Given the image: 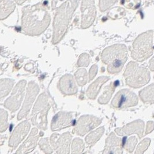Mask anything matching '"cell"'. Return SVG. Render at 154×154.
Masks as SVG:
<instances>
[{
    "instance_id": "obj_1",
    "label": "cell",
    "mask_w": 154,
    "mask_h": 154,
    "mask_svg": "<svg viewBox=\"0 0 154 154\" xmlns=\"http://www.w3.org/2000/svg\"><path fill=\"white\" fill-rule=\"evenodd\" d=\"M50 20L46 6L42 2L23 9L22 29L28 35H40L48 27Z\"/></svg>"
},
{
    "instance_id": "obj_2",
    "label": "cell",
    "mask_w": 154,
    "mask_h": 154,
    "mask_svg": "<svg viewBox=\"0 0 154 154\" xmlns=\"http://www.w3.org/2000/svg\"><path fill=\"white\" fill-rule=\"evenodd\" d=\"M78 4V0H66L57 9L53 23V42L54 44L61 41L66 32Z\"/></svg>"
},
{
    "instance_id": "obj_3",
    "label": "cell",
    "mask_w": 154,
    "mask_h": 154,
    "mask_svg": "<svg viewBox=\"0 0 154 154\" xmlns=\"http://www.w3.org/2000/svg\"><path fill=\"white\" fill-rule=\"evenodd\" d=\"M128 50L124 45H114L105 49L102 60L107 65L110 73H117L122 70L127 60Z\"/></svg>"
},
{
    "instance_id": "obj_4",
    "label": "cell",
    "mask_w": 154,
    "mask_h": 154,
    "mask_svg": "<svg viewBox=\"0 0 154 154\" xmlns=\"http://www.w3.org/2000/svg\"><path fill=\"white\" fill-rule=\"evenodd\" d=\"M153 31H149L139 35L133 44L131 56L139 62L146 60L153 54L152 49Z\"/></svg>"
},
{
    "instance_id": "obj_5",
    "label": "cell",
    "mask_w": 154,
    "mask_h": 154,
    "mask_svg": "<svg viewBox=\"0 0 154 154\" xmlns=\"http://www.w3.org/2000/svg\"><path fill=\"white\" fill-rule=\"evenodd\" d=\"M126 83L133 88H140L147 84L150 80V73L144 67L140 66L135 62L128 64L124 72Z\"/></svg>"
},
{
    "instance_id": "obj_6",
    "label": "cell",
    "mask_w": 154,
    "mask_h": 154,
    "mask_svg": "<svg viewBox=\"0 0 154 154\" xmlns=\"http://www.w3.org/2000/svg\"><path fill=\"white\" fill-rule=\"evenodd\" d=\"M49 109L46 95L43 94L38 98L33 109L31 120L34 125L43 130L47 128V114Z\"/></svg>"
},
{
    "instance_id": "obj_7",
    "label": "cell",
    "mask_w": 154,
    "mask_h": 154,
    "mask_svg": "<svg viewBox=\"0 0 154 154\" xmlns=\"http://www.w3.org/2000/svg\"><path fill=\"white\" fill-rule=\"evenodd\" d=\"M137 95L127 89H123L117 92L112 102V106L117 109H123L137 105L138 103Z\"/></svg>"
},
{
    "instance_id": "obj_8",
    "label": "cell",
    "mask_w": 154,
    "mask_h": 154,
    "mask_svg": "<svg viewBox=\"0 0 154 154\" xmlns=\"http://www.w3.org/2000/svg\"><path fill=\"white\" fill-rule=\"evenodd\" d=\"M81 11L82 27L88 28L93 24L97 14L94 0H82Z\"/></svg>"
},
{
    "instance_id": "obj_9",
    "label": "cell",
    "mask_w": 154,
    "mask_h": 154,
    "mask_svg": "<svg viewBox=\"0 0 154 154\" xmlns=\"http://www.w3.org/2000/svg\"><path fill=\"white\" fill-rule=\"evenodd\" d=\"M26 82L21 80L14 88L12 95L5 101L4 106L12 112L16 111L20 105L24 95Z\"/></svg>"
},
{
    "instance_id": "obj_10",
    "label": "cell",
    "mask_w": 154,
    "mask_h": 154,
    "mask_svg": "<svg viewBox=\"0 0 154 154\" xmlns=\"http://www.w3.org/2000/svg\"><path fill=\"white\" fill-rule=\"evenodd\" d=\"M101 120L91 116H82L77 121L75 131L77 134L83 136L100 125Z\"/></svg>"
},
{
    "instance_id": "obj_11",
    "label": "cell",
    "mask_w": 154,
    "mask_h": 154,
    "mask_svg": "<svg viewBox=\"0 0 154 154\" xmlns=\"http://www.w3.org/2000/svg\"><path fill=\"white\" fill-rule=\"evenodd\" d=\"M71 136L69 133H63L60 136L57 133L52 135L50 140L53 148L57 153H69Z\"/></svg>"
},
{
    "instance_id": "obj_12",
    "label": "cell",
    "mask_w": 154,
    "mask_h": 154,
    "mask_svg": "<svg viewBox=\"0 0 154 154\" xmlns=\"http://www.w3.org/2000/svg\"><path fill=\"white\" fill-rule=\"evenodd\" d=\"M39 92L38 86L34 82H30L27 88V94L23 108L18 114L17 119L20 120L26 116L31 107L32 103L35 100L37 94Z\"/></svg>"
},
{
    "instance_id": "obj_13",
    "label": "cell",
    "mask_w": 154,
    "mask_h": 154,
    "mask_svg": "<svg viewBox=\"0 0 154 154\" xmlns=\"http://www.w3.org/2000/svg\"><path fill=\"white\" fill-rule=\"evenodd\" d=\"M29 128L30 124L28 121H24L18 125L11 137L9 142V146L14 148L17 147L27 134Z\"/></svg>"
},
{
    "instance_id": "obj_14",
    "label": "cell",
    "mask_w": 154,
    "mask_h": 154,
    "mask_svg": "<svg viewBox=\"0 0 154 154\" xmlns=\"http://www.w3.org/2000/svg\"><path fill=\"white\" fill-rule=\"evenodd\" d=\"M73 123V117L70 113L59 112L56 114L52 120L51 130L53 131L63 129L70 126Z\"/></svg>"
},
{
    "instance_id": "obj_15",
    "label": "cell",
    "mask_w": 154,
    "mask_h": 154,
    "mask_svg": "<svg viewBox=\"0 0 154 154\" xmlns=\"http://www.w3.org/2000/svg\"><path fill=\"white\" fill-rule=\"evenodd\" d=\"M144 123L143 121L137 120L126 125L121 129H116V132L119 135H130L136 133L140 138L143 136Z\"/></svg>"
},
{
    "instance_id": "obj_16",
    "label": "cell",
    "mask_w": 154,
    "mask_h": 154,
    "mask_svg": "<svg viewBox=\"0 0 154 154\" xmlns=\"http://www.w3.org/2000/svg\"><path fill=\"white\" fill-rule=\"evenodd\" d=\"M59 88L65 95H73L77 92V87L74 79L71 75H65L61 77Z\"/></svg>"
},
{
    "instance_id": "obj_17",
    "label": "cell",
    "mask_w": 154,
    "mask_h": 154,
    "mask_svg": "<svg viewBox=\"0 0 154 154\" xmlns=\"http://www.w3.org/2000/svg\"><path fill=\"white\" fill-rule=\"evenodd\" d=\"M122 140L116 136L114 133H111L106 142V147L103 153L122 154Z\"/></svg>"
},
{
    "instance_id": "obj_18",
    "label": "cell",
    "mask_w": 154,
    "mask_h": 154,
    "mask_svg": "<svg viewBox=\"0 0 154 154\" xmlns=\"http://www.w3.org/2000/svg\"><path fill=\"white\" fill-rule=\"evenodd\" d=\"M38 133V131L36 128L32 129L28 139L21 145L16 153L26 154L33 151L36 146V143L38 140L39 136Z\"/></svg>"
},
{
    "instance_id": "obj_19",
    "label": "cell",
    "mask_w": 154,
    "mask_h": 154,
    "mask_svg": "<svg viewBox=\"0 0 154 154\" xmlns=\"http://www.w3.org/2000/svg\"><path fill=\"white\" fill-rule=\"evenodd\" d=\"M109 79L108 77H100L90 85L87 91V95L90 99H94L96 98L100 87Z\"/></svg>"
},
{
    "instance_id": "obj_20",
    "label": "cell",
    "mask_w": 154,
    "mask_h": 154,
    "mask_svg": "<svg viewBox=\"0 0 154 154\" xmlns=\"http://www.w3.org/2000/svg\"><path fill=\"white\" fill-rule=\"evenodd\" d=\"M0 8V17L3 20L14 12L15 4L11 0H1Z\"/></svg>"
},
{
    "instance_id": "obj_21",
    "label": "cell",
    "mask_w": 154,
    "mask_h": 154,
    "mask_svg": "<svg viewBox=\"0 0 154 154\" xmlns=\"http://www.w3.org/2000/svg\"><path fill=\"white\" fill-rule=\"evenodd\" d=\"M139 96L144 103H154V84H151L141 90L139 92Z\"/></svg>"
},
{
    "instance_id": "obj_22",
    "label": "cell",
    "mask_w": 154,
    "mask_h": 154,
    "mask_svg": "<svg viewBox=\"0 0 154 154\" xmlns=\"http://www.w3.org/2000/svg\"><path fill=\"white\" fill-rule=\"evenodd\" d=\"M117 85V82H114L110 83V84L107 86L102 95L99 98V102L101 104H105L107 103L109 101L110 98L112 97V93L114 92L115 88L116 87Z\"/></svg>"
},
{
    "instance_id": "obj_23",
    "label": "cell",
    "mask_w": 154,
    "mask_h": 154,
    "mask_svg": "<svg viewBox=\"0 0 154 154\" xmlns=\"http://www.w3.org/2000/svg\"><path fill=\"white\" fill-rule=\"evenodd\" d=\"M104 132V128H99L97 130L91 132L85 138L87 143L90 146H93L100 138Z\"/></svg>"
},
{
    "instance_id": "obj_24",
    "label": "cell",
    "mask_w": 154,
    "mask_h": 154,
    "mask_svg": "<svg viewBox=\"0 0 154 154\" xmlns=\"http://www.w3.org/2000/svg\"><path fill=\"white\" fill-rule=\"evenodd\" d=\"M14 81L9 79H2L1 80V98L7 95L12 89Z\"/></svg>"
},
{
    "instance_id": "obj_25",
    "label": "cell",
    "mask_w": 154,
    "mask_h": 154,
    "mask_svg": "<svg viewBox=\"0 0 154 154\" xmlns=\"http://www.w3.org/2000/svg\"><path fill=\"white\" fill-rule=\"evenodd\" d=\"M75 77L77 80V83L83 86L86 84L87 82V72L85 69H80L75 73Z\"/></svg>"
},
{
    "instance_id": "obj_26",
    "label": "cell",
    "mask_w": 154,
    "mask_h": 154,
    "mask_svg": "<svg viewBox=\"0 0 154 154\" xmlns=\"http://www.w3.org/2000/svg\"><path fill=\"white\" fill-rule=\"evenodd\" d=\"M72 153H81L84 149V143L80 139H75L72 144Z\"/></svg>"
},
{
    "instance_id": "obj_27",
    "label": "cell",
    "mask_w": 154,
    "mask_h": 154,
    "mask_svg": "<svg viewBox=\"0 0 154 154\" xmlns=\"http://www.w3.org/2000/svg\"><path fill=\"white\" fill-rule=\"evenodd\" d=\"M118 0H99V8L102 12H104L117 2Z\"/></svg>"
},
{
    "instance_id": "obj_28",
    "label": "cell",
    "mask_w": 154,
    "mask_h": 154,
    "mask_svg": "<svg viewBox=\"0 0 154 154\" xmlns=\"http://www.w3.org/2000/svg\"><path fill=\"white\" fill-rule=\"evenodd\" d=\"M137 140L136 137L133 136L127 140L126 143L123 145L125 147V148H126L127 151H128L129 152H132L137 144Z\"/></svg>"
},
{
    "instance_id": "obj_29",
    "label": "cell",
    "mask_w": 154,
    "mask_h": 154,
    "mask_svg": "<svg viewBox=\"0 0 154 154\" xmlns=\"http://www.w3.org/2000/svg\"><path fill=\"white\" fill-rule=\"evenodd\" d=\"M150 143V139L146 138L143 140L137 148L136 154H143L147 149Z\"/></svg>"
},
{
    "instance_id": "obj_30",
    "label": "cell",
    "mask_w": 154,
    "mask_h": 154,
    "mask_svg": "<svg viewBox=\"0 0 154 154\" xmlns=\"http://www.w3.org/2000/svg\"><path fill=\"white\" fill-rule=\"evenodd\" d=\"M7 128V113L3 110H1V132H2Z\"/></svg>"
},
{
    "instance_id": "obj_31",
    "label": "cell",
    "mask_w": 154,
    "mask_h": 154,
    "mask_svg": "<svg viewBox=\"0 0 154 154\" xmlns=\"http://www.w3.org/2000/svg\"><path fill=\"white\" fill-rule=\"evenodd\" d=\"M39 144H40L41 148L43 151H45V152H46V153H51L52 152V150H51V149L50 148L49 144H48V139H43L41 140Z\"/></svg>"
},
{
    "instance_id": "obj_32",
    "label": "cell",
    "mask_w": 154,
    "mask_h": 154,
    "mask_svg": "<svg viewBox=\"0 0 154 154\" xmlns=\"http://www.w3.org/2000/svg\"><path fill=\"white\" fill-rule=\"evenodd\" d=\"M89 64V57L87 54H82L78 60V65L80 66H85Z\"/></svg>"
},
{
    "instance_id": "obj_33",
    "label": "cell",
    "mask_w": 154,
    "mask_h": 154,
    "mask_svg": "<svg viewBox=\"0 0 154 154\" xmlns=\"http://www.w3.org/2000/svg\"><path fill=\"white\" fill-rule=\"evenodd\" d=\"M98 71V67L97 65H94L90 69V80H92L94 79V77L95 76L97 73Z\"/></svg>"
},
{
    "instance_id": "obj_34",
    "label": "cell",
    "mask_w": 154,
    "mask_h": 154,
    "mask_svg": "<svg viewBox=\"0 0 154 154\" xmlns=\"http://www.w3.org/2000/svg\"><path fill=\"white\" fill-rule=\"evenodd\" d=\"M154 129V123L152 121L148 122L147 124V130H146V134L150 133Z\"/></svg>"
},
{
    "instance_id": "obj_35",
    "label": "cell",
    "mask_w": 154,
    "mask_h": 154,
    "mask_svg": "<svg viewBox=\"0 0 154 154\" xmlns=\"http://www.w3.org/2000/svg\"><path fill=\"white\" fill-rule=\"evenodd\" d=\"M149 69L151 71H154V57L149 61Z\"/></svg>"
},
{
    "instance_id": "obj_36",
    "label": "cell",
    "mask_w": 154,
    "mask_h": 154,
    "mask_svg": "<svg viewBox=\"0 0 154 154\" xmlns=\"http://www.w3.org/2000/svg\"><path fill=\"white\" fill-rule=\"evenodd\" d=\"M16 1V2L19 5H21L23 3H24V2H26L27 0H14Z\"/></svg>"
},
{
    "instance_id": "obj_37",
    "label": "cell",
    "mask_w": 154,
    "mask_h": 154,
    "mask_svg": "<svg viewBox=\"0 0 154 154\" xmlns=\"http://www.w3.org/2000/svg\"><path fill=\"white\" fill-rule=\"evenodd\" d=\"M54 1H55V0H54Z\"/></svg>"
},
{
    "instance_id": "obj_38",
    "label": "cell",
    "mask_w": 154,
    "mask_h": 154,
    "mask_svg": "<svg viewBox=\"0 0 154 154\" xmlns=\"http://www.w3.org/2000/svg\"></svg>"
}]
</instances>
